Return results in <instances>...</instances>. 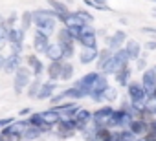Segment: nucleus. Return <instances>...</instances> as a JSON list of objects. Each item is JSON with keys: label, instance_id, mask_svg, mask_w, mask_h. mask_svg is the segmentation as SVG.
<instances>
[{"label": "nucleus", "instance_id": "f704fd0d", "mask_svg": "<svg viewBox=\"0 0 156 141\" xmlns=\"http://www.w3.org/2000/svg\"><path fill=\"white\" fill-rule=\"evenodd\" d=\"M31 24H33V17H31V11H24V13H22V17H20V28H22L24 31H28Z\"/></svg>", "mask_w": 156, "mask_h": 141}, {"label": "nucleus", "instance_id": "4468645a", "mask_svg": "<svg viewBox=\"0 0 156 141\" xmlns=\"http://www.w3.org/2000/svg\"><path fill=\"white\" fill-rule=\"evenodd\" d=\"M55 19H39V20H33V24H35V28L39 29V31H42L44 35H53L55 33Z\"/></svg>", "mask_w": 156, "mask_h": 141}, {"label": "nucleus", "instance_id": "864d4df0", "mask_svg": "<svg viewBox=\"0 0 156 141\" xmlns=\"http://www.w3.org/2000/svg\"><path fill=\"white\" fill-rule=\"evenodd\" d=\"M152 17L156 19V8H152Z\"/></svg>", "mask_w": 156, "mask_h": 141}, {"label": "nucleus", "instance_id": "1a4fd4ad", "mask_svg": "<svg viewBox=\"0 0 156 141\" xmlns=\"http://www.w3.org/2000/svg\"><path fill=\"white\" fill-rule=\"evenodd\" d=\"M114 108L110 105H105V106H99L96 112H92V123L94 125H105L108 121V117L112 115Z\"/></svg>", "mask_w": 156, "mask_h": 141}, {"label": "nucleus", "instance_id": "8fccbe9b", "mask_svg": "<svg viewBox=\"0 0 156 141\" xmlns=\"http://www.w3.org/2000/svg\"><path fill=\"white\" fill-rule=\"evenodd\" d=\"M96 4H101V6H107L108 4V0H94Z\"/></svg>", "mask_w": 156, "mask_h": 141}, {"label": "nucleus", "instance_id": "7c9ffc66", "mask_svg": "<svg viewBox=\"0 0 156 141\" xmlns=\"http://www.w3.org/2000/svg\"><path fill=\"white\" fill-rule=\"evenodd\" d=\"M73 77V66L70 62H64L62 60V68H61V75H59V81H70Z\"/></svg>", "mask_w": 156, "mask_h": 141}, {"label": "nucleus", "instance_id": "37998d69", "mask_svg": "<svg viewBox=\"0 0 156 141\" xmlns=\"http://www.w3.org/2000/svg\"><path fill=\"white\" fill-rule=\"evenodd\" d=\"M15 119L13 117H6V119H0V130H2V128H6L8 125H11Z\"/></svg>", "mask_w": 156, "mask_h": 141}, {"label": "nucleus", "instance_id": "5701e85b", "mask_svg": "<svg viewBox=\"0 0 156 141\" xmlns=\"http://www.w3.org/2000/svg\"><path fill=\"white\" fill-rule=\"evenodd\" d=\"M66 94V99H72V101H79V99H85L88 97V92L83 90V88H77V86H72V88H66L64 90Z\"/></svg>", "mask_w": 156, "mask_h": 141}, {"label": "nucleus", "instance_id": "473e14b6", "mask_svg": "<svg viewBox=\"0 0 156 141\" xmlns=\"http://www.w3.org/2000/svg\"><path fill=\"white\" fill-rule=\"evenodd\" d=\"M149 115H152V117H156V97L151 94V95H147V99H145V108H143Z\"/></svg>", "mask_w": 156, "mask_h": 141}, {"label": "nucleus", "instance_id": "a19ab883", "mask_svg": "<svg viewBox=\"0 0 156 141\" xmlns=\"http://www.w3.org/2000/svg\"><path fill=\"white\" fill-rule=\"evenodd\" d=\"M9 48H11V53H15V55H20L22 53V44L20 42H11Z\"/></svg>", "mask_w": 156, "mask_h": 141}, {"label": "nucleus", "instance_id": "aec40b11", "mask_svg": "<svg viewBox=\"0 0 156 141\" xmlns=\"http://www.w3.org/2000/svg\"><path fill=\"white\" fill-rule=\"evenodd\" d=\"M98 55H99V50H98V48H83L81 53H79V62H81V64L96 62Z\"/></svg>", "mask_w": 156, "mask_h": 141}, {"label": "nucleus", "instance_id": "ea45409f", "mask_svg": "<svg viewBox=\"0 0 156 141\" xmlns=\"http://www.w3.org/2000/svg\"><path fill=\"white\" fill-rule=\"evenodd\" d=\"M17 20H19V15H17V13L13 11V13H9V17H8L6 20H4V24H6L8 28H11V26H13V24H15Z\"/></svg>", "mask_w": 156, "mask_h": 141}, {"label": "nucleus", "instance_id": "c03bdc74", "mask_svg": "<svg viewBox=\"0 0 156 141\" xmlns=\"http://www.w3.org/2000/svg\"><path fill=\"white\" fill-rule=\"evenodd\" d=\"M145 50L147 51H154L156 50V40H147L145 42Z\"/></svg>", "mask_w": 156, "mask_h": 141}, {"label": "nucleus", "instance_id": "ddd939ff", "mask_svg": "<svg viewBox=\"0 0 156 141\" xmlns=\"http://www.w3.org/2000/svg\"><path fill=\"white\" fill-rule=\"evenodd\" d=\"M61 117H73V114L79 110L77 101H68V103H59V106H53Z\"/></svg>", "mask_w": 156, "mask_h": 141}, {"label": "nucleus", "instance_id": "a18cd8bd", "mask_svg": "<svg viewBox=\"0 0 156 141\" xmlns=\"http://www.w3.org/2000/svg\"><path fill=\"white\" fill-rule=\"evenodd\" d=\"M141 31H143V33H149V35H156V28H151V26L141 28Z\"/></svg>", "mask_w": 156, "mask_h": 141}, {"label": "nucleus", "instance_id": "20e7f679", "mask_svg": "<svg viewBox=\"0 0 156 141\" xmlns=\"http://www.w3.org/2000/svg\"><path fill=\"white\" fill-rule=\"evenodd\" d=\"M127 97H129L130 103H138V101H143V103H145V99H147V92H145V88H143L141 83H138V81H130V83L127 84Z\"/></svg>", "mask_w": 156, "mask_h": 141}, {"label": "nucleus", "instance_id": "0eeeda50", "mask_svg": "<svg viewBox=\"0 0 156 141\" xmlns=\"http://www.w3.org/2000/svg\"><path fill=\"white\" fill-rule=\"evenodd\" d=\"M98 77H99V72H88V74H85L83 77H79V79H77V81L73 83V86L87 90V92H88V95H90V90H92L94 83L98 81Z\"/></svg>", "mask_w": 156, "mask_h": 141}, {"label": "nucleus", "instance_id": "603ef678", "mask_svg": "<svg viewBox=\"0 0 156 141\" xmlns=\"http://www.w3.org/2000/svg\"><path fill=\"white\" fill-rule=\"evenodd\" d=\"M4 20H6V19H4L2 15H0V26H2V24H4Z\"/></svg>", "mask_w": 156, "mask_h": 141}, {"label": "nucleus", "instance_id": "2f4dec72", "mask_svg": "<svg viewBox=\"0 0 156 141\" xmlns=\"http://www.w3.org/2000/svg\"><path fill=\"white\" fill-rule=\"evenodd\" d=\"M41 136H42V130H41L39 126H31V125H30V126H28V130L24 132V136H22V137H24L26 141H35V139H39Z\"/></svg>", "mask_w": 156, "mask_h": 141}, {"label": "nucleus", "instance_id": "4be33fe9", "mask_svg": "<svg viewBox=\"0 0 156 141\" xmlns=\"http://www.w3.org/2000/svg\"><path fill=\"white\" fill-rule=\"evenodd\" d=\"M42 114V119H44V123L46 125H50V126H55L59 121H61V115H59V112L51 106V108H48V110H44V112H41Z\"/></svg>", "mask_w": 156, "mask_h": 141}, {"label": "nucleus", "instance_id": "f3484780", "mask_svg": "<svg viewBox=\"0 0 156 141\" xmlns=\"http://www.w3.org/2000/svg\"><path fill=\"white\" fill-rule=\"evenodd\" d=\"M125 51H127V55H129L130 60H136L138 57H141V44L138 40H134V39H127Z\"/></svg>", "mask_w": 156, "mask_h": 141}, {"label": "nucleus", "instance_id": "6ab92c4d", "mask_svg": "<svg viewBox=\"0 0 156 141\" xmlns=\"http://www.w3.org/2000/svg\"><path fill=\"white\" fill-rule=\"evenodd\" d=\"M73 119L79 123V126H81V130L92 121V112L88 110V108H83V106H79V110H77L75 114H73Z\"/></svg>", "mask_w": 156, "mask_h": 141}, {"label": "nucleus", "instance_id": "a211bd4d", "mask_svg": "<svg viewBox=\"0 0 156 141\" xmlns=\"http://www.w3.org/2000/svg\"><path fill=\"white\" fill-rule=\"evenodd\" d=\"M22 66V57L11 53L9 57H6V64H4V72L6 74H15L17 70Z\"/></svg>", "mask_w": 156, "mask_h": 141}, {"label": "nucleus", "instance_id": "c9c22d12", "mask_svg": "<svg viewBox=\"0 0 156 141\" xmlns=\"http://www.w3.org/2000/svg\"><path fill=\"white\" fill-rule=\"evenodd\" d=\"M28 123H30L31 126H39V128H41L42 125H46V123H44V119H42V114H41V112H37V114H33V112H31V114H30V117H28Z\"/></svg>", "mask_w": 156, "mask_h": 141}, {"label": "nucleus", "instance_id": "79ce46f5", "mask_svg": "<svg viewBox=\"0 0 156 141\" xmlns=\"http://www.w3.org/2000/svg\"><path fill=\"white\" fill-rule=\"evenodd\" d=\"M136 68L141 70V72H143V70H147V60H145L143 57H138V59H136Z\"/></svg>", "mask_w": 156, "mask_h": 141}, {"label": "nucleus", "instance_id": "39448f33", "mask_svg": "<svg viewBox=\"0 0 156 141\" xmlns=\"http://www.w3.org/2000/svg\"><path fill=\"white\" fill-rule=\"evenodd\" d=\"M141 84L147 92V95H151L156 90V68H147L141 74Z\"/></svg>", "mask_w": 156, "mask_h": 141}, {"label": "nucleus", "instance_id": "a878e982", "mask_svg": "<svg viewBox=\"0 0 156 141\" xmlns=\"http://www.w3.org/2000/svg\"><path fill=\"white\" fill-rule=\"evenodd\" d=\"M114 62H116V68H118V70H119V68H123V66H129L130 59H129V55H127L125 48H119V50H116V51H114Z\"/></svg>", "mask_w": 156, "mask_h": 141}, {"label": "nucleus", "instance_id": "49530a36", "mask_svg": "<svg viewBox=\"0 0 156 141\" xmlns=\"http://www.w3.org/2000/svg\"><path fill=\"white\" fill-rule=\"evenodd\" d=\"M4 64H6V57L0 55V70H4Z\"/></svg>", "mask_w": 156, "mask_h": 141}, {"label": "nucleus", "instance_id": "dca6fc26", "mask_svg": "<svg viewBox=\"0 0 156 141\" xmlns=\"http://www.w3.org/2000/svg\"><path fill=\"white\" fill-rule=\"evenodd\" d=\"M130 66H123V68H119V70H116L114 72V79H116V83H118V86H123V88H127V84L130 83Z\"/></svg>", "mask_w": 156, "mask_h": 141}, {"label": "nucleus", "instance_id": "bb28decb", "mask_svg": "<svg viewBox=\"0 0 156 141\" xmlns=\"http://www.w3.org/2000/svg\"><path fill=\"white\" fill-rule=\"evenodd\" d=\"M112 55H114V51L108 50V48H105L103 51H99V55H98V59H96V60H98V62H96V64H98V72H101V70L105 68V64L108 62V59H110Z\"/></svg>", "mask_w": 156, "mask_h": 141}, {"label": "nucleus", "instance_id": "09e8293b", "mask_svg": "<svg viewBox=\"0 0 156 141\" xmlns=\"http://www.w3.org/2000/svg\"><path fill=\"white\" fill-rule=\"evenodd\" d=\"M0 141H13L11 137H8V136H4L2 132H0Z\"/></svg>", "mask_w": 156, "mask_h": 141}, {"label": "nucleus", "instance_id": "9b49d317", "mask_svg": "<svg viewBox=\"0 0 156 141\" xmlns=\"http://www.w3.org/2000/svg\"><path fill=\"white\" fill-rule=\"evenodd\" d=\"M55 90H57V81H44L42 84H41V90H39V94H37V97L35 99H39V101H48L53 94H55Z\"/></svg>", "mask_w": 156, "mask_h": 141}, {"label": "nucleus", "instance_id": "f8f14e48", "mask_svg": "<svg viewBox=\"0 0 156 141\" xmlns=\"http://www.w3.org/2000/svg\"><path fill=\"white\" fill-rule=\"evenodd\" d=\"M48 4H50V9H53V11H55V15H57V20H59V22H64V19L72 13V11L68 9V6H66V4H62L61 0H48Z\"/></svg>", "mask_w": 156, "mask_h": 141}, {"label": "nucleus", "instance_id": "b1692460", "mask_svg": "<svg viewBox=\"0 0 156 141\" xmlns=\"http://www.w3.org/2000/svg\"><path fill=\"white\" fill-rule=\"evenodd\" d=\"M24 37H26V31L22 29V28H15V26H11L9 29H8V40H9V44L11 42H24Z\"/></svg>", "mask_w": 156, "mask_h": 141}, {"label": "nucleus", "instance_id": "c756f323", "mask_svg": "<svg viewBox=\"0 0 156 141\" xmlns=\"http://www.w3.org/2000/svg\"><path fill=\"white\" fill-rule=\"evenodd\" d=\"M116 141H136V136L129 130V128H121V130H114Z\"/></svg>", "mask_w": 156, "mask_h": 141}, {"label": "nucleus", "instance_id": "58836bf2", "mask_svg": "<svg viewBox=\"0 0 156 141\" xmlns=\"http://www.w3.org/2000/svg\"><path fill=\"white\" fill-rule=\"evenodd\" d=\"M64 99H66V94H64V92H61V94H53V95H51V97H50L48 101H50V103H51V105L55 106V105H59V103H62Z\"/></svg>", "mask_w": 156, "mask_h": 141}, {"label": "nucleus", "instance_id": "e433bc0d", "mask_svg": "<svg viewBox=\"0 0 156 141\" xmlns=\"http://www.w3.org/2000/svg\"><path fill=\"white\" fill-rule=\"evenodd\" d=\"M77 17H79L85 24H92L94 22V15L90 13V11H87V9H77V11H73Z\"/></svg>", "mask_w": 156, "mask_h": 141}, {"label": "nucleus", "instance_id": "3c124183", "mask_svg": "<svg viewBox=\"0 0 156 141\" xmlns=\"http://www.w3.org/2000/svg\"><path fill=\"white\" fill-rule=\"evenodd\" d=\"M136 141H149V139H147V137H145V136H141V137H138V139H136Z\"/></svg>", "mask_w": 156, "mask_h": 141}, {"label": "nucleus", "instance_id": "6e6552de", "mask_svg": "<svg viewBox=\"0 0 156 141\" xmlns=\"http://www.w3.org/2000/svg\"><path fill=\"white\" fill-rule=\"evenodd\" d=\"M48 46H50V37L37 29L35 37H33V50H35V53L37 55H44L46 50H48Z\"/></svg>", "mask_w": 156, "mask_h": 141}, {"label": "nucleus", "instance_id": "423d86ee", "mask_svg": "<svg viewBox=\"0 0 156 141\" xmlns=\"http://www.w3.org/2000/svg\"><path fill=\"white\" fill-rule=\"evenodd\" d=\"M26 66L31 70V75L33 77H42V74H44V62H41V59L37 57V53L26 55Z\"/></svg>", "mask_w": 156, "mask_h": 141}, {"label": "nucleus", "instance_id": "f03ea898", "mask_svg": "<svg viewBox=\"0 0 156 141\" xmlns=\"http://www.w3.org/2000/svg\"><path fill=\"white\" fill-rule=\"evenodd\" d=\"M28 126H30L28 119H19V121H13L11 125H8L6 128H2L0 132H2L4 136H8V137H11L13 141H17L19 137L24 136V132L28 130Z\"/></svg>", "mask_w": 156, "mask_h": 141}, {"label": "nucleus", "instance_id": "f257e3e1", "mask_svg": "<svg viewBox=\"0 0 156 141\" xmlns=\"http://www.w3.org/2000/svg\"><path fill=\"white\" fill-rule=\"evenodd\" d=\"M13 75H15V79H13V90H15V94H22L28 88L30 81L33 79L31 77V70L28 66H20Z\"/></svg>", "mask_w": 156, "mask_h": 141}, {"label": "nucleus", "instance_id": "cd10ccee", "mask_svg": "<svg viewBox=\"0 0 156 141\" xmlns=\"http://www.w3.org/2000/svg\"><path fill=\"white\" fill-rule=\"evenodd\" d=\"M73 42H75V39L70 35V31L66 28H61L59 33H57V44L59 46H64V44H73Z\"/></svg>", "mask_w": 156, "mask_h": 141}, {"label": "nucleus", "instance_id": "4c0bfd02", "mask_svg": "<svg viewBox=\"0 0 156 141\" xmlns=\"http://www.w3.org/2000/svg\"><path fill=\"white\" fill-rule=\"evenodd\" d=\"M8 26L6 24H2L0 26V48H2L4 44H9V40H8Z\"/></svg>", "mask_w": 156, "mask_h": 141}, {"label": "nucleus", "instance_id": "2eb2a0df", "mask_svg": "<svg viewBox=\"0 0 156 141\" xmlns=\"http://www.w3.org/2000/svg\"><path fill=\"white\" fill-rule=\"evenodd\" d=\"M134 136H145V132H147V128H149V123L145 121V119H141V117H134L130 123H129V126H127Z\"/></svg>", "mask_w": 156, "mask_h": 141}, {"label": "nucleus", "instance_id": "72a5a7b5", "mask_svg": "<svg viewBox=\"0 0 156 141\" xmlns=\"http://www.w3.org/2000/svg\"><path fill=\"white\" fill-rule=\"evenodd\" d=\"M116 99H118V90L108 84V86L103 90V101H105V103H114Z\"/></svg>", "mask_w": 156, "mask_h": 141}, {"label": "nucleus", "instance_id": "9d476101", "mask_svg": "<svg viewBox=\"0 0 156 141\" xmlns=\"http://www.w3.org/2000/svg\"><path fill=\"white\" fill-rule=\"evenodd\" d=\"M125 42H127V31L118 29L112 37H108V39H107V48H108V50H112V51H116V50L123 48V44H125Z\"/></svg>", "mask_w": 156, "mask_h": 141}, {"label": "nucleus", "instance_id": "5fc2aeb1", "mask_svg": "<svg viewBox=\"0 0 156 141\" xmlns=\"http://www.w3.org/2000/svg\"><path fill=\"white\" fill-rule=\"evenodd\" d=\"M17 141H26V139H24V137H19V139H17Z\"/></svg>", "mask_w": 156, "mask_h": 141}, {"label": "nucleus", "instance_id": "7ed1b4c3", "mask_svg": "<svg viewBox=\"0 0 156 141\" xmlns=\"http://www.w3.org/2000/svg\"><path fill=\"white\" fill-rule=\"evenodd\" d=\"M77 42H79L83 48H98V31L92 28V24H87L83 28Z\"/></svg>", "mask_w": 156, "mask_h": 141}, {"label": "nucleus", "instance_id": "393cba45", "mask_svg": "<svg viewBox=\"0 0 156 141\" xmlns=\"http://www.w3.org/2000/svg\"><path fill=\"white\" fill-rule=\"evenodd\" d=\"M50 60H62V48L57 44V42H50V46H48V50H46V53H44Z\"/></svg>", "mask_w": 156, "mask_h": 141}, {"label": "nucleus", "instance_id": "412c9836", "mask_svg": "<svg viewBox=\"0 0 156 141\" xmlns=\"http://www.w3.org/2000/svg\"><path fill=\"white\" fill-rule=\"evenodd\" d=\"M61 68H62V60H51L46 68V75L50 81H59L61 75Z\"/></svg>", "mask_w": 156, "mask_h": 141}, {"label": "nucleus", "instance_id": "c85d7f7f", "mask_svg": "<svg viewBox=\"0 0 156 141\" xmlns=\"http://www.w3.org/2000/svg\"><path fill=\"white\" fill-rule=\"evenodd\" d=\"M41 84H42V79L41 77H33L30 81V84H28V97L30 99H35L37 97L39 90H41Z\"/></svg>", "mask_w": 156, "mask_h": 141}, {"label": "nucleus", "instance_id": "6e6d98bb", "mask_svg": "<svg viewBox=\"0 0 156 141\" xmlns=\"http://www.w3.org/2000/svg\"><path fill=\"white\" fill-rule=\"evenodd\" d=\"M152 2H156V0H152Z\"/></svg>", "mask_w": 156, "mask_h": 141}, {"label": "nucleus", "instance_id": "de8ad7c7", "mask_svg": "<svg viewBox=\"0 0 156 141\" xmlns=\"http://www.w3.org/2000/svg\"><path fill=\"white\" fill-rule=\"evenodd\" d=\"M28 114H31V108H22L20 110V115H28Z\"/></svg>", "mask_w": 156, "mask_h": 141}]
</instances>
